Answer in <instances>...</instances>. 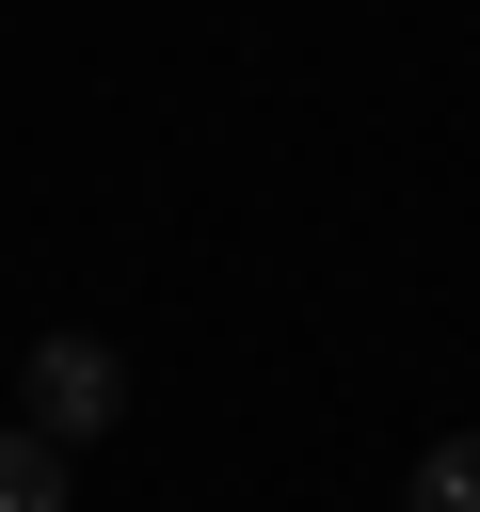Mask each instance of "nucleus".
Masks as SVG:
<instances>
[{"instance_id":"3","label":"nucleus","mask_w":480,"mask_h":512,"mask_svg":"<svg viewBox=\"0 0 480 512\" xmlns=\"http://www.w3.org/2000/svg\"><path fill=\"white\" fill-rule=\"evenodd\" d=\"M400 512H480V432H432L416 480H400Z\"/></svg>"},{"instance_id":"1","label":"nucleus","mask_w":480,"mask_h":512,"mask_svg":"<svg viewBox=\"0 0 480 512\" xmlns=\"http://www.w3.org/2000/svg\"><path fill=\"white\" fill-rule=\"evenodd\" d=\"M16 416H32L48 448H96V432L128 416V368H112V336H32V368H16Z\"/></svg>"},{"instance_id":"2","label":"nucleus","mask_w":480,"mask_h":512,"mask_svg":"<svg viewBox=\"0 0 480 512\" xmlns=\"http://www.w3.org/2000/svg\"><path fill=\"white\" fill-rule=\"evenodd\" d=\"M0 512H64V448L32 416H0Z\"/></svg>"}]
</instances>
